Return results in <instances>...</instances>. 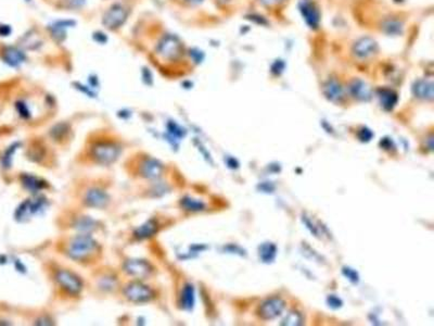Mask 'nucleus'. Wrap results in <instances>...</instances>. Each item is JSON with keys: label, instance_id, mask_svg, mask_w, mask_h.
Here are the masks:
<instances>
[{"label": "nucleus", "instance_id": "obj_1", "mask_svg": "<svg viewBox=\"0 0 434 326\" xmlns=\"http://www.w3.org/2000/svg\"><path fill=\"white\" fill-rule=\"evenodd\" d=\"M99 246L95 239L88 235H78L72 238L68 244V256L78 262L88 261L98 252Z\"/></svg>", "mask_w": 434, "mask_h": 326}, {"label": "nucleus", "instance_id": "obj_2", "mask_svg": "<svg viewBox=\"0 0 434 326\" xmlns=\"http://www.w3.org/2000/svg\"><path fill=\"white\" fill-rule=\"evenodd\" d=\"M120 146L111 141H98L95 142L89 148V156L95 162L108 165L112 164L120 156Z\"/></svg>", "mask_w": 434, "mask_h": 326}, {"label": "nucleus", "instance_id": "obj_3", "mask_svg": "<svg viewBox=\"0 0 434 326\" xmlns=\"http://www.w3.org/2000/svg\"><path fill=\"white\" fill-rule=\"evenodd\" d=\"M56 282L61 289L72 296L78 295L83 289V281L73 272L60 269L56 272Z\"/></svg>", "mask_w": 434, "mask_h": 326}, {"label": "nucleus", "instance_id": "obj_4", "mask_svg": "<svg viewBox=\"0 0 434 326\" xmlns=\"http://www.w3.org/2000/svg\"><path fill=\"white\" fill-rule=\"evenodd\" d=\"M123 293H124V296L129 301L134 303L149 302L154 298L153 289L142 284L140 282L129 283L128 285L125 286Z\"/></svg>", "mask_w": 434, "mask_h": 326}, {"label": "nucleus", "instance_id": "obj_5", "mask_svg": "<svg viewBox=\"0 0 434 326\" xmlns=\"http://www.w3.org/2000/svg\"><path fill=\"white\" fill-rule=\"evenodd\" d=\"M127 20V10L122 5H113L106 10L102 18V24L107 30H118Z\"/></svg>", "mask_w": 434, "mask_h": 326}, {"label": "nucleus", "instance_id": "obj_6", "mask_svg": "<svg viewBox=\"0 0 434 326\" xmlns=\"http://www.w3.org/2000/svg\"><path fill=\"white\" fill-rule=\"evenodd\" d=\"M285 309V301L280 298H270L265 300L258 308V315L263 320H273L279 316Z\"/></svg>", "mask_w": 434, "mask_h": 326}, {"label": "nucleus", "instance_id": "obj_7", "mask_svg": "<svg viewBox=\"0 0 434 326\" xmlns=\"http://www.w3.org/2000/svg\"><path fill=\"white\" fill-rule=\"evenodd\" d=\"M124 271L137 278L148 277L153 272V267L146 260H128L124 264Z\"/></svg>", "mask_w": 434, "mask_h": 326}, {"label": "nucleus", "instance_id": "obj_8", "mask_svg": "<svg viewBox=\"0 0 434 326\" xmlns=\"http://www.w3.org/2000/svg\"><path fill=\"white\" fill-rule=\"evenodd\" d=\"M157 52L166 59H175L182 52V45L179 40L173 36L165 37L157 47Z\"/></svg>", "mask_w": 434, "mask_h": 326}, {"label": "nucleus", "instance_id": "obj_9", "mask_svg": "<svg viewBox=\"0 0 434 326\" xmlns=\"http://www.w3.org/2000/svg\"><path fill=\"white\" fill-rule=\"evenodd\" d=\"M163 170V164L152 158H146L139 164L140 175L146 178H156L161 176Z\"/></svg>", "mask_w": 434, "mask_h": 326}, {"label": "nucleus", "instance_id": "obj_10", "mask_svg": "<svg viewBox=\"0 0 434 326\" xmlns=\"http://www.w3.org/2000/svg\"><path fill=\"white\" fill-rule=\"evenodd\" d=\"M300 10L306 23L312 28H317L320 21L319 11H318L317 7L309 0H303L300 5Z\"/></svg>", "mask_w": 434, "mask_h": 326}, {"label": "nucleus", "instance_id": "obj_11", "mask_svg": "<svg viewBox=\"0 0 434 326\" xmlns=\"http://www.w3.org/2000/svg\"><path fill=\"white\" fill-rule=\"evenodd\" d=\"M108 202L105 192L99 188H91L85 195V204L92 208H104Z\"/></svg>", "mask_w": 434, "mask_h": 326}, {"label": "nucleus", "instance_id": "obj_12", "mask_svg": "<svg viewBox=\"0 0 434 326\" xmlns=\"http://www.w3.org/2000/svg\"><path fill=\"white\" fill-rule=\"evenodd\" d=\"M377 52V43L371 38L364 37L354 45V54L359 58H368Z\"/></svg>", "mask_w": 434, "mask_h": 326}, {"label": "nucleus", "instance_id": "obj_13", "mask_svg": "<svg viewBox=\"0 0 434 326\" xmlns=\"http://www.w3.org/2000/svg\"><path fill=\"white\" fill-rule=\"evenodd\" d=\"M412 91H414L415 96L421 99L426 100H432L433 99V83L432 81H428V79H420L417 81L412 87Z\"/></svg>", "mask_w": 434, "mask_h": 326}, {"label": "nucleus", "instance_id": "obj_14", "mask_svg": "<svg viewBox=\"0 0 434 326\" xmlns=\"http://www.w3.org/2000/svg\"><path fill=\"white\" fill-rule=\"evenodd\" d=\"M350 90L352 95L359 100H369L371 97V89L365 82L360 79H355L350 85Z\"/></svg>", "mask_w": 434, "mask_h": 326}, {"label": "nucleus", "instance_id": "obj_15", "mask_svg": "<svg viewBox=\"0 0 434 326\" xmlns=\"http://www.w3.org/2000/svg\"><path fill=\"white\" fill-rule=\"evenodd\" d=\"M323 91L326 97L331 101H338L343 97L342 87L337 81H335V79H331V81L326 83Z\"/></svg>", "mask_w": 434, "mask_h": 326}, {"label": "nucleus", "instance_id": "obj_16", "mask_svg": "<svg viewBox=\"0 0 434 326\" xmlns=\"http://www.w3.org/2000/svg\"><path fill=\"white\" fill-rule=\"evenodd\" d=\"M75 22L73 21H58L50 26V31H51L52 37L57 41H62L65 38V27L73 26Z\"/></svg>", "mask_w": 434, "mask_h": 326}, {"label": "nucleus", "instance_id": "obj_17", "mask_svg": "<svg viewBox=\"0 0 434 326\" xmlns=\"http://www.w3.org/2000/svg\"><path fill=\"white\" fill-rule=\"evenodd\" d=\"M379 98L382 107L386 110H392L397 103V95L393 90L390 89H380Z\"/></svg>", "mask_w": 434, "mask_h": 326}, {"label": "nucleus", "instance_id": "obj_18", "mask_svg": "<svg viewBox=\"0 0 434 326\" xmlns=\"http://www.w3.org/2000/svg\"><path fill=\"white\" fill-rule=\"evenodd\" d=\"M24 59V54L17 48L8 47L5 50V60L7 63L12 65V67H17V65L23 62Z\"/></svg>", "mask_w": 434, "mask_h": 326}, {"label": "nucleus", "instance_id": "obj_19", "mask_svg": "<svg viewBox=\"0 0 434 326\" xmlns=\"http://www.w3.org/2000/svg\"><path fill=\"white\" fill-rule=\"evenodd\" d=\"M157 231V223L154 220H149L143 224L142 226L137 228L135 231V236L139 239H146L154 235Z\"/></svg>", "mask_w": 434, "mask_h": 326}, {"label": "nucleus", "instance_id": "obj_20", "mask_svg": "<svg viewBox=\"0 0 434 326\" xmlns=\"http://www.w3.org/2000/svg\"><path fill=\"white\" fill-rule=\"evenodd\" d=\"M276 253H277L276 246L272 243L263 244L259 247V257L263 260V262H266V263L273 262L275 258H276Z\"/></svg>", "mask_w": 434, "mask_h": 326}, {"label": "nucleus", "instance_id": "obj_21", "mask_svg": "<svg viewBox=\"0 0 434 326\" xmlns=\"http://www.w3.org/2000/svg\"><path fill=\"white\" fill-rule=\"evenodd\" d=\"M194 304V289L192 285H186L182 293V306L186 310H191Z\"/></svg>", "mask_w": 434, "mask_h": 326}, {"label": "nucleus", "instance_id": "obj_22", "mask_svg": "<svg viewBox=\"0 0 434 326\" xmlns=\"http://www.w3.org/2000/svg\"><path fill=\"white\" fill-rule=\"evenodd\" d=\"M22 182H23V185L27 188V190L33 192L41 190V188L45 187V183L41 182V179L31 175H24L22 177Z\"/></svg>", "mask_w": 434, "mask_h": 326}, {"label": "nucleus", "instance_id": "obj_23", "mask_svg": "<svg viewBox=\"0 0 434 326\" xmlns=\"http://www.w3.org/2000/svg\"><path fill=\"white\" fill-rule=\"evenodd\" d=\"M182 206L186 210H189V211H193V212L202 211V210H204V208H205V205L202 201L195 200V199H192L189 197H186L182 200Z\"/></svg>", "mask_w": 434, "mask_h": 326}, {"label": "nucleus", "instance_id": "obj_24", "mask_svg": "<svg viewBox=\"0 0 434 326\" xmlns=\"http://www.w3.org/2000/svg\"><path fill=\"white\" fill-rule=\"evenodd\" d=\"M302 323L303 317L299 312H290L281 322V325H301Z\"/></svg>", "mask_w": 434, "mask_h": 326}, {"label": "nucleus", "instance_id": "obj_25", "mask_svg": "<svg viewBox=\"0 0 434 326\" xmlns=\"http://www.w3.org/2000/svg\"><path fill=\"white\" fill-rule=\"evenodd\" d=\"M115 285H117V280L113 276H103L101 277L100 282H99V286L100 288L105 289V291H112V289L115 288Z\"/></svg>", "mask_w": 434, "mask_h": 326}, {"label": "nucleus", "instance_id": "obj_26", "mask_svg": "<svg viewBox=\"0 0 434 326\" xmlns=\"http://www.w3.org/2000/svg\"><path fill=\"white\" fill-rule=\"evenodd\" d=\"M327 303H328V306H329L330 308H332V309H339V308H341V307H342V304H343L342 300L340 299L339 297L335 296V295H331V296H329V297H328V298H327Z\"/></svg>", "mask_w": 434, "mask_h": 326}, {"label": "nucleus", "instance_id": "obj_27", "mask_svg": "<svg viewBox=\"0 0 434 326\" xmlns=\"http://www.w3.org/2000/svg\"><path fill=\"white\" fill-rule=\"evenodd\" d=\"M342 272H343V274L345 275V277L349 278L351 282H353V283H357V282L359 281V276H358L357 272H356V271H354V270H352V269H350V267H343Z\"/></svg>", "mask_w": 434, "mask_h": 326}, {"label": "nucleus", "instance_id": "obj_28", "mask_svg": "<svg viewBox=\"0 0 434 326\" xmlns=\"http://www.w3.org/2000/svg\"><path fill=\"white\" fill-rule=\"evenodd\" d=\"M372 136H373V134H372L371 130L368 129V128H365V127L361 128L358 133V138L361 142H369L372 138Z\"/></svg>", "mask_w": 434, "mask_h": 326}, {"label": "nucleus", "instance_id": "obj_29", "mask_svg": "<svg viewBox=\"0 0 434 326\" xmlns=\"http://www.w3.org/2000/svg\"><path fill=\"white\" fill-rule=\"evenodd\" d=\"M62 2L64 3V7H68L71 9L79 8V7H82L85 4V0H62Z\"/></svg>", "mask_w": 434, "mask_h": 326}, {"label": "nucleus", "instance_id": "obj_30", "mask_svg": "<svg viewBox=\"0 0 434 326\" xmlns=\"http://www.w3.org/2000/svg\"><path fill=\"white\" fill-rule=\"evenodd\" d=\"M16 149H17L16 146H12L5 154V157H4V164H5V166H10V164H11V158H12L10 156L13 155V151H16Z\"/></svg>", "mask_w": 434, "mask_h": 326}, {"label": "nucleus", "instance_id": "obj_31", "mask_svg": "<svg viewBox=\"0 0 434 326\" xmlns=\"http://www.w3.org/2000/svg\"><path fill=\"white\" fill-rule=\"evenodd\" d=\"M394 23H395V22H391V21L388 22V24L386 25V27L389 28L388 33H395V32H399L400 31V25L399 24L395 25Z\"/></svg>", "mask_w": 434, "mask_h": 326}, {"label": "nucleus", "instance_id": "obj_32", "mask_svg": "<svg viewBox=\"0 0 434 326\" xmlns=\"http://www.w3.org/2000/svg\"><path fill=\"white\" fill-rule=\"evenodd\" d=\"M18 107H19V108H21V110H19V112H20V114L22 115V117L26 118V117H28V115H30V113H28V110H27V108H26L25 104H23V103H19V104H18Z\"/></svg>", "mask_w": 434, "mask_h": 326}, {"label": "nucleus", "instance_id": "obj_33", "mask_svg": "<svg viewBox=\"0 0 434 326\" xmlns=\"http://www.w3.org/2000/svg\"><path fill=\"white\" fill-rule=\"evenodd\" d=\"M281 2H284V0H259V3L262 4L263 6H274V5H277Z\"/></svg>", "mask_w": 434, "mask_h": 326}, {"label": "nucleus", "instance_id": "obj_34", "mask_svg": "<svg viewBox=\"0 0 434 326\" xmlns=\"http://www.w3.org/2000/svg\"><path fill=\"white\" fill-rule=\"evenodd\" d=\"M227 163H228V165L230 166V168H233V169L238 168V162L235 160L234 158H229V159H228V161H227Z\"/></svg>", "mask_w": 434, "mask_h": 326}, {"label": "nucleus", "instance_id": "obj_35", "mask_svg": "<svg viewBox=\"0 0 434 326\" xmlns=\"http://www.w3.org/2000/svg\"><path fill=\"white\" fill-rule=\"evenodd\" d=\"M188 3H190V4H193V5H197V4H201L202 2H203V0H187Z\"/></svg>", "mask_w": 434, "mask_h": 326}]
</instances>
